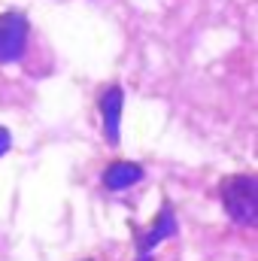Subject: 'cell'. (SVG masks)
Wrapping results in <instances>:
<instances>
[{"label":"cell","instance_id":"2","mask_svg":"<svg viewBox=\"0 0 258 261\" xmlns=\"http://www.w3.org/2000/svg\"><path fill=\"white\" fill-rule=\"evenodd\" d=\"M28 46V18L21 12L0 15V64H12L24 55Z\"/></svg>","mask_w":258,"mask_h":261},{"label":"cell","instance_id":"3","mask_svg":"<svg viewBox=\"0 0 258 261\" xmlns=\"http://www.w3.org/2000/svg\"><path fill=\"white\" fill-rule=\"evenodd\" d=\"M100 113H104V130L110 143H119V125H122V88L113 85L100 97Z\"/></svg>","mask_w":258,"mask_h":261},{"label":"cell","instance_id":"1","mask_svg":"<svg viewBox=\"0 0 258 261\" xmlns=\"http://www.w3.org/2000/svg\"><path fill=\"white\" fill-rule=\"evenodd\" d=\"M222 203L225 213L240 225H255L258 219V179L255 176H228L222 182Z\"/></svg>","mask_w":258,"mask_h":261},{"label":"cell","instance_id":"4","mask_svg":"<svg viewBox=\"0 0 258 261\" xmlns=\"http://www.w3.org/2000/svg\"><path fill=\"white\" fill-rule=\"evenodd\" d=\"M140 179H143V167L131 164V161H116V164H110L104 170V186L113 189V192H122V189H128Z\"/></svg>","mask_w":258,"mask_h":261},{"label":"cell","instance_id":"6","mask_svg":"<svg viewBox=\"0 0 258 261\" xmlns=\"http://www.w3.org/2000/svg\"><path fill=\"white\" fill-rule=\"evenodd\" d=\"M12 146V137H9V130L6 128H0V158L6 155V149Z\"/></svg>","mask_w":258,"mask_h":261},{"label":"cell","instance_id":"5","mask_svg":"<svg viewBox=\"0 0 258 261\" xmlns=\"http://www.w3.org/2000/svg\"><path fill=\"white\" fill-rule=\"evenodd\" d=\"M176 234V222H173V210L170 206H164L161 213H158V219H155V228L140 240V255H149L152 252V246L158 243V240H164V237H173Z\"/></svg>","mask_w":258,"mask_h":261}]
</instances>
